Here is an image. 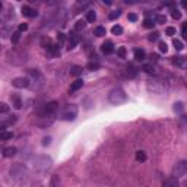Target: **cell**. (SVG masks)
<instances>
[{
    "instance_id": "24",
    "label": "cell",
    "mask_w": 187,
    "mask_h": 187,
    "mask_svg": "<svg viewBox=\"0 0 187 187\" xmlns=\"http://www.w3.org/2000/svg\"><path fill=\"white\" fill-rule=\"evenodd\" d=\"M82 73V67L80 66H73L70 69V75H73V76H79Z\"/></svg>"
},
{
    "instance_id": "9",
    "label": "cell",
    "mask_w": 187,
    "mask_h": 187,
    "mask_svg": "<svg viewBox=\"0 0 187 187\" xmlns=\"http://www.w3.org/2000/svg\"><path fill=\"white\" fill-rule=\"evenodd\" d=\"M186 173H187L186 161H180L178 164H176V167H174V177H183L186 176Z\"/></svg>"
},
{
    "instance_id": "32",
    "label": "cell",
    "mask_w": 187,
    "mask_h": 187,
    "mask_svg": "<svg viewBox=\"0 0 187 187\" xmlns=\"http://www.w3.org/2000/svg\"><path fill=\"white\" fill-rule=\"evenodd\" d=\"M19 38H21V32H19V31L12 34V43H13V44H16V43L19 41Z\"/></svg>"
},
{
    "instance_id": "41",
    "label": "cell",
    "mask_w": 187,
    "mask_h": 187,
    "mask_svg": "<svg viewBox=\"0 0 187 187\" xmlns=\"http://www.w3.org/2000/svg\"><path fill=\"white\" fill-rule=\"evenodd\" d=\"M129 21L136 22V21H137V15H134V13H129Z\"/></svg>"
},
{
    "instance_id": "46",
    "label": "cell",
    "mask_w": 187,
    "mask_h": 187,
    "mask_svg": "<svg viewBox=\"0 0 187 187\" xmlns=\"http://www.w3.org/2000/svg\"><path fill=\"white\" fill-rule=\"evenodd\" d=\"M127 5H133V3H136V0H124Z\"/></svg>"
},
{
    "instance_id": "31",
    "label": "cell",
    "mask_w": 187,
    "mask_h": 187,
    "mask_svg": "<svg viewBox=\"0 0 187 187\" xmlns=\"http://www.w3.org/2000/svg\"><path fill=\"white\" fill-rule=\"evenodd\" d=\"M177 29L174 26H167V29H165V34L168 35V37H173V35H176Z\"/></svg>"
},
{
    "instance_id": "6",
    "label": "cell",
    "mask_w": 187,
    "mask_h": 187,
    "mask_svg": "<svg viewBox=\"0 0 187 187\" xmlns=\"http://www.w3.org/2000/svg\"><path fill=\"white\" fill-rule=\"evenodd\" d=\"M76 117H77V107L73 105V104L67 105L66 108L63 110V113H62V120L65 121H73Z\"/></svg>"
},
{
    "instance_id": "36",
    "label": "cell",
    "mask_w": 187,
    "mask_h": 187,
    "mask_svg": "<svg viewBox=\"0 0 187 187\" xmlns=\"http://www.w3.org/2000/svg\"><path fill=\"white\" fill-rule=\"evenodd\" d=\"M117 54L120 56L121 59H124V57H126V48H124V47H120V48L117 50Z\"/></svg>"
},
{
    "instance_id": "42",
    "label": "cell",
    "mask_w": 187,
    "mask_h": 187,
    "mask_svg": "<svg viewBox=\"0 0 187 187\" xmlns=\"http://www.w3.org/2000/svg\"><path fill=\"white\" fill-rule=\"evenodd\" d=\"M26 29H28V25H26V23H21V25H19V32L26 31Z\"/></svg>"
},
{
    "instance_id": "8",
    "label": "cell",
    "mask_w": 187,
    "mask_h": 187,
    "mask_svg": "<svg viewBox=\"0 0 187 187\" xmlns=\"http://www.w3.org/2000/svg\"><path fill=\"white\" fill-rule=\"evenodd\" d=\"M28 75L31 76V79H32L34 82L38 83V88H41V86L44 85V76H43V73H41L40 70L31 69V70H28Z\"/></svg>"
},
{
    "instance_id": "21",
    "label": "cell",
    "mask_w": 187,
    "mask_h": 187,
    "mask_svg": "<svg viewBox=\"0 0 187 187\" xmlns=\"http://www.w3.org/2000/svg\"><path fill=\"white\" fill-rule=\"evenodd\" d=\"M143 26H145L146 29H152L155 26V21L154 19H151V18H146V19L143 21Z\"/></svg>"
},
{
    "instance_id": "22",
    "label": "cell",
    "mask_w": 187,
    "mask_h": 187,
    "mask_svg": "<svg viewBox=\"0 0 187 187\" xmlns=\"http://www.w3.org/2000/svg\"><path fill=\"white\" fill-rule=\"evenodd\" d=\"M95 19H97V13H95V12L94 11H88L86 12V21H88V22H95Z\"/></svg>"
},
{
    "instance_id": "26",
    "label": "cell",
    "mask_w": 187,
    "mask_h": 187,
    "mask_svg": "<svg viewBox=\"0 0 187 187\" xmlns=\"http://www.w3.org/2000/svg\"><path fill=\"white\" fill-rule=\"evenodd\" d=\"M85 26H86L85 21H77L76 25H75V31H83V29H85Z\"/></svg>"
},
{
    "instance_id": "3",
    "label": "cell",
    "mask_w": 187,
    "mask_h": 187,
    "mask_svg": "<svg viewBox=\"0 0 187 187\" xmlns=\"http://www.w3.org/2000/svg\"><path fill=\"white\" fill-rule=\"evenodd\" d=\"M6 60H8V63H11V65L19 66V65H23V63L28 60V54H26V51H23V50H11V51H8V54H6Z\"/></svg>"
},
{
    "instance_id": "17",
    "label": "cell",
    "mask_w": 187,
    "mask_h": 187,
    "mask_svg": "<svg viewBox=\"0 0 187 187\" xmlns=\"http://www.w3.org/2000/svg\"><path fill=\"white\" fill-rule=\"evenodd\" d=\"M145 57H146V54H145L143 50H140V48H136V50H134V59H136L137 62H143Z\"/></svg>"
},
{
    "instance_id": "25",
    "label": "cell",
    "mask_w": 187,
    "mask_h": 187,
    "mask_svg": "<svg viewBox=\"0 0 187 187\" xmlns=\"http://www.w3.org/2000/svg\"><path fill=\"white\" fill-rule=\"evenodd\" d=\"M173 45L176 47V50H178V51H181V50L184 48V45H183V43H181L180 40H177V38H174V40H173Z\"/></svg>"
},
{
    "instance_id": "11",
    "label": "cell",
    "mask_w": 187,
    "mask_h": 187,
    "mask_svg": "<svg viewBox=\"0 0 187 187\" xmlns=\"http://www.w3.org/2000/svg\"><path fill=\"white\" fill-rule=\"evenodd\" d=\"M22 15L23 16H26V18H35V16L38 15V12L35 11V9H32V8H29V6H23Z\"/></svg>"
},
{
    "instance_id": "1",
    "label": "cell",
    "mask_w": 187,
    "mask_h": 187,
    "mask_svg": "<svg viewBox=\"0 0 187 187\" xmlns=\"http://www.w3.org/2000/svg\"><path fill=\"white\" fill-rule=\"evenodd\" d=\"M146 89L151 92V94H155V95H162L167 92V82L161 77H152L149 80H146Z\"/></svg>"
},
{
    "instance_id": "33",
    "label": "cell",
    "mask_w": 187,
    "mask_h": 187,
    "mask_svg": "<svg viewBox=\"0 0 187 187\" xmlns=\"http://www.w3.org/2000/svg\"><path fill=\"white\" fill-rule=\"evenodd\" d=\"M120 15H121V12H120V11H113L110 15H108V19H111V21H113V19H117V18H119Z\"/></svg>"
},
{
    "instance_id": "7",
    "label": "cell",
    "mask_w": 187,
    "mask_h": 187,
    "mask_svg": "<svg viewBox=\"0 0 187 187\" xmlns=\"http://www.w3.org/2000/svg\"><path fill=\"white\" fill-rule=\"evenodd\" d=\"M31 85V80L28 79V77H15V79H12V86H15V88L18 89H23V88H28Z\"/></svg>"
},
{
    "instance_id": "14",
    "label": "cell",
    "mask_w": 187,
    "mask_h": 187,
    "mask_svg": "<svg viewBox=\"0 0 187 187\" xmlns=\"http://www.w3.org/2000/svg\"><path fill=\"white\" fill-rule=\"evenodd\" d=\"M11 101H12V105H13L16 110H19V108L22 107V99H21V97H19L18 94L11 95Z\"/></svg>"
},
{
    "instance_id": "44",
    "label": "cell",
    "mask_w": 187,
    "mask_h": 187,
    "mask_svg": "<svg viewBox=\"0 0 187 187\" xmlns=\"http://www.w3.org/2000/svg\"><path fill=\"white\" fill-rule=\"evenodd\" d=\"M57 38H59V41H62V43H63V41H65V34H59V35H57Z\"/></svg>"
},
{
    "instance_id": "47",
    "label": "cell",
    "mask_w": 187,
    "mask_h": 187,
    "mask_svg": "<svg viewBox=\"0 0 187 187\" xmlns=\"http://www.w3.org/2000/svg\"><path fill=\"white\" fill-rule=\"evenodd\" d=\"M45 2H48V3H54V2H59V0H45Z\"/></svg>"
},
{
    "instance_id": "15",
    "label": "cell",
    "mask_w": 187,
    "mask_h": 187,
    "mask_svg": "<svg viewBox=\"0 0 187 187\" xmlns=\"http://www.w3.org/2000/svg\"><path fill=\"white\" fill-rule=\"evenodd\" d=\"M82 86H83V80H82V79H76L75 82H72V85H70V89H69V91H70V92H76L77 89H80Z\"/></svg>"
},
{
    "instance_id": "34",
    "label": "cell",
    "mask_w": 187,
    "mask_h": 187,
    "mask_svg": "<svg viewBox=\"0 0 187 187\" xmlns=\"http://www.w3.org/2000/svg\"><path fill=\"white\" fill-rule=\"evenodd\" d=\"M171 16H173L174 19H180V18H181V12L177 11V9H174V11L171 12Z\"/></svg>"
},
{
    "instance_id": "35",
    "label": "cell",
    "mask_w": 187,
    "mask_h": 187,
    "mask_svg": "<svg viewBox=\"0 0 187 187\" xmlns=\"http://www.w3.org/2000/svg\"><path fill=\"white\" fill-rule=\"evenodd\" d=\"M159 51L161 53H167L168 51V45L165 44V43H159Z\"/></svg>"
},
{
    "instance_id": "13",
    "label": "cell",
    "mask_w": 187,
    "mask_h": 187,
    "mask_svg": "<svg viewBox=\"0 0 187 187\" xmlns=\"http://www.w3.org/2000/svg\"><path fill=\"white\" fill-rule=\"evenodd\" d=\"M101 51H102L104 54H111V53L114 51V44H113L111 41H105L104 44L101 45Z\"/></svg>"
},
{
    "instance_id": "28",
    "label": "cell",
    "mask_w": 187,
    "mask_h": 187,
    "mask_svg": "<svg viewBox=\"0 0 187 187\" xmlns=\"http://www.w3.org/2000/svg\"><path fill=\"white\" fill-rule=\"evenodd\" d=\"M111 32L114 34V35H121L123 34V28H121L120 25H114L113 29H111Z\"/></svg>"
},
{
    "instance_id": "29",
    "label": "cell",
    "mask_w": 187,
    "mask_h": 187,
    "mask_svg": "<svg viewBox=\"0 0 187 187\" xmlns=\"http://www.w3.org/2000/svg\"><path fill=\"white\" fill-rule=\"evenodd\" d=\"M183 110H184V105H183L181 101H178V102L174 104V111H176V113H183Z\"/></svg>"
},
{
    "instance_id": "27",
    "label": "cell",
    "mask_w": 187,
    "mask_h": 187,
    "mask_svg": "<svg viewBox=\"0 0 187 187\" xmlns=\"http://www.w3.org/2000/svg\"><path fill=\"white\" fill-rule=\"evenodd\" d=\"M9 113V105L6 102H0V114H8Z\"/></svg>"
},
{
    "instance_id": "48",
    "label": "cell",
    "mask_w": 187,
    "mask_h": 187,
    "mask_svg": "<svg viewBox=\"0 0 187 187\" xmlns=\"http://www.w3.org/2000/svg\"><path fill=\"white\" fill-rule=\"evenodd\" d=\"M28 2H41V0H28Z\"/></svg>"
},
{
    "instance_id": "19",
    "label": "cell",
    "mask_w": 187,
    "mask_h": 187,
    "mask_svg": "<svg viewBox=\"0 0 187 187\" xmlns=\"http://www.w3.org/2000/svg\"><path fill=\"white\" fill-rule=\"evenodd\" d=\"M142 70L143 72H146V73H154L156 69H155V66L152 63H146V65H143L142 66Z\"/></svg>"
},
{
    "instance_id": "49",
    "label": "cell",
    "mask_w": 187,
    "mask_h": 187,
    "mask_svg": "<svg viewBox=\"0 0 187 187\" xmlns=\"http://www.w3.org/2000/svg\"><path fill=\"white\" fill-rule=\"evenodd\" d=\"M0 9H2V2H0Z\"/></svg>"
},
{
    "instance_id": "45",
    "label": "cell",
    "mask_w": 187,
    "mask_h": 187,
    "mask_svg": "<svg viewBox=\"0 0 187 187\" xmlns=\"http://www.w3.org/2000/svg\"><path fill=\"white\" fill-rule=\"evenodd\" d=\"M104 5H113V0H102Z\"/></svg>"
},
{
    "instance_id": "50",
    "label": "cell",
    "mask_w": 187,
    "mask_h": 187,
    "mask_svg": "<svg viewBox=\"0 0 187 187\" xmlns=\"http://www.w3.org/2000/svg\"><path fill=\"white\" fill-rule=\"evenodd\" d=\"M18 2H21V0H18Z\"/></svg>"
},
{
    "instance_id": "5",
    "label": "cell",
    "mask_w": 187,
    "mask_h": 187,
    "mask_svg": "<svg viewBox=\"0 0 187 187\" xmlns=\"http://www.w3.org/2000/svg\"><path fill=\"white\" fill-rule=\"evenodd\" d=\"M57 110H59V102L51 101V102H48L44 107V111L41 113V117L43 119H53L57 114Z\"/></svg>"
},
{
    "instance_id": "20",
    "label": "cell",
    "mask_w": 187,
    "mask_h": 187,
    "mask_svg": "<svg viewBox=\"0 0 187 187\" xmlns=\"http://www.w3.org/2000/svg\"><path fill=\"white\" fill-rule=\"evenodd\" d=\"M105 34H107V31H105L104 26H97V28L94 29V35H95V37H104Z\"/></svg>"
},
{
    "instance_id": "23",
    "label": "cell",
    "mask_w": 187,
    "mask_h": 187,
    "mask_svg": "<svg viewBox=\"0 0 187 187\" xmlns=\"http://www.w3.org/2000/svg\"><path fill=\"white\" fill-rule=\"evenodd\" d=\"M47 50L51 53V54H54V56H57V54H60V50H59V45H54V44H50L48 47H47Z\"/></svg>"
},
{
    "instance_id": "30",
    "label": "cell",
    "mask_w": 187,
    "mask_h": 187,
    "mask_svg": "<svg viewBox=\"0 0 187 187\" xmlns=\"http://www.w3.org/2000/svg\"><path fill=\"white\" fill-rule=\"evenodd\" d=\"M136 161H140V162L146 161V155H145V152H142V151H137V152H136Z\"/></svg>"
},
{
    "instance_id": "37",
    "label": "cell",
    "mask_w": 187,
    "mask_h": 187,
    "mask_svg": "<svg viewBox=\"0 0 187 187\" xmlns=\"http://www.w3.org/2000/svg\"><path fill=\"white\" fill-rule=\"evenodd\" d=\"M156 22L158 23H165L167 22V18H165L164 15H158V16H156Z\"/></svg>"
},
{
    "instance_id": "10",
    "label": "cell",
    "mask_w": 187,
    "mask_h": 187,
    "mask_svg": "<svg viewBox=\"0 0 187 187\" xmlns=\"http://www.w3.org/2000/svg\"><path fill=\"white\" fill-rule=\"evenodd\" d=\"M79 43V35H76V32H70L69 34V38H67V48L69 50H73Z\"/></svg>"
},
{
    "instance_id": "16",
    "label": "cell",
    "mask_w": 187,
    "mask_h": 187,
    "mask_svg": "<svg viewBox=\"0 0 187 187\" xmlns=\"http://www.w3.org/2000/svg\"><path fill=\"white\" fill-rule=\"evenodd\" d=\"M12 137H13L12 132H6L5 129H0V140H9Z\"/></svg>"
},
{
    "instance_id": "43",
    "label": "cell",
    "mask_w": 187,
    "mask_h": 187,
    "mask_svg": "<svg viewBox=\"0 0 187 187\" xmlns=\"http://www.w3.org/2000/svg\"><path fill=\"white\" fill-rule=\"evenodd\" d=\"M50 140H51V137H44V139H43V146L50 145Z\"/></svg>"
},
{
    "instance_id": "18",
    "label": "cell",
    "mask_w": 187,
    "mask_h": 187,
    "mask_svg": "<svg viewBox=\"0 0 187 187\" xmlns=\"http://www.w3.org/2000/svg\"><path fill=\"white\" fill-rule=\"evenodd\" d=\"M3 155H5L6 158L15 156V155H16V148H6V149L3 151Z\"/></svg>"
},
{
    "instance_id": "2",
    "label": "cell",
    "mask_w": 187,
    "mask_h": 187,
    "mask_svg": "<svg viewBox=\"0 0 187 187\" xmlns=\"http://www.w3.org/2000/svg\"><path fill=\"white\" fill-rule=\"evenodd\" d=\"M31 165H32V168H35L37 171H45V170H48L51 164H53V161H51V158L50 156H47V155H35L31 158Z\"/></svg>"
},
{
    "instance_id": "38",
    "label": "cell",
    "mask_w": 187,
    "mask_h": 187,
    "mask_svg": "<svg viewBox=\"0 0 187 187\" xmlns=\"http://www.w3.org/2000/svg\"><path fill=\"white\" fill-rule=\"evenodd\" d=\"M98 67H99L98 63H92V62H91V63H88V69H89V70H97Z\"/></svg>"
},
{
    "instance_id": "40",
    "label": "cell",
    "mask_w": 187,
    "mask_h": 187,
    "mask_svg": "<svg viewBox=\"0 0 187 187\" xmlns=\"http://www.w3.org/2000/svg\"><path fill=\"white\" fill-rule=\"evenodd\" d=\"M181 34H183L184 38L187 37V23H183V26H181Z\"/></svg>"
},
{
    "instance_id": "4",
    "label": "cell",
    "mask_w": 187,
    "mask_h": 187,
    "mask_svg": "<svg viewBox=\"0 0 187 187\" xmlns=\"http://www.w3.org/2000/svg\"><path fill=\"white\" fill-rule=\"evenodd\" d=\"M126 99H127V94H126L124 89L120 88V86L111 89L110 94H108V101H110L111 104H114V105H119V104L126 102Z\"/></svg>"
},
{
    "instance_id": "39",
    "label": "cell",
    "mask_w": 187,
    "mask_h": 187,
    "mask_svg": "<svg viewBox=\"0 0 187 187\" xmlns=\"http://www.w3.org/2000/svg\"><path fill=\"white\" fill-rule=\"evenodd\" d=\"M158 38H159V34H158V32H154V34H151V35H149V40H151V41H156Z\"/></svg>"
},
{
    "instance_id": "12",
    "label": "cell",
    "mask_w": 187,
    "mask_h": 187,
    "mask_svg": "<svg viewBox=\"0 0 187 187\" xmlns=\"http://www.w3.org/2000/svg\"><path fill=\"white\" fill-rule=\"evenodd\" d=\"M173 63L176 65V66L181 67V69H184L187 66V59L186 57H183V56H178V57H173Z\"/></svg>"
}]
</instances>
